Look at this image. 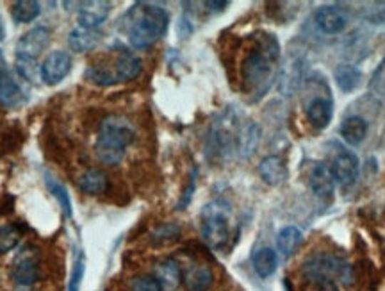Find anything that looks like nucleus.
Masks as SVG:
<instances>
[{"label":"nucleus","mask_w":385,"mask_h":291,"mask_svg":"<svg viewBox=\"0 0 385 291\" xmlns=\"http://www.w3.org/2000/svg\"><path fill=\"white\" fill-rule=\"evenodd\" d=\"M302 241V230L294 225H285L284 229H280V233L277 234V247L284 257H291V255L298 250Z\"/></svg>","instance_id":"nucleus-22"},{"label":"nucleus","mask_w":385,"mask_h":291,"mask_svg":"<svg viewBox=\"0 0 385 291\" xmlns=\"http://www.w3.org/2000/svg\"><path fill=\"white\" fill-rule=\"evenodd\" d=\"M182 282L188 291H207L212 284V270L205 265H195L182 273Z\"/></svg>","instance_id":"nucleus-16"},{"label":"nucleus","mask_w":385,"mask_h":291,"mask_svg":"<svg viewBox=\"0 0 385 291\" xmlns=\"http://www.w3.org/2000/svg\"><path fill=\"white\" fill-rule=\"evenodd\" d=\"M334 79L344 93H351L353 90L359 88L362 73H360L359 68H355V66L351 65H339L334 72Z\"/></svg>","instance_id":"nucleus-26"},{"label":"nucleus","mask_w":385,"mask_h":291,"mask_svg":"<svg viewBox=\"0 0 385 291\" xmlns=\"http://www.w3.org/2000/svg\"><path fill=\"white\" fill-rule=\"evenodd\" d=\"M341 136L342 140L348 145H360L364 141V138L367 136V122L360 116H349L342 122L341 126Z\"/></svg>","instance_id":"nucleus-21"},{"label":"nucleus","mask_w":385,"mask_h":291,"mask_svg":"<svg viewBox=\"0 0 385 291\" xmlns=\"http://www.w3.org/2000/svg\"><path fill=\"white\" fill-rule=\"evenodd\" d=\"M192 190H195V172H192L191 180H189V188H188V190H185L184 198H182V200L178 202V209H184V208H185V204H189V200H191Z\"/></svg>","instance_id":"nucleus-36"},{"label":"nucleus","mask_w":385,"mask_h":291,"mask_svg":"<svg viewBox=\"0 0 385 291\" xmlns=\"http://www.w3.org/2000/svg\"><path fill=\"white\" fill-rule=\"evenodd\" d=\"M228 215L230 208L225 202L217 200L207 204L202 213V236L212 248H221L227 245L230 238V227H228Z\"/></svg>","instance_id":"nucleus-5"},{"label":"nucleus","mask_w":385,"mask_h":291,"mask_svg":"<svg viewBox=\"0 0 385 291\" xmlns=\"http://www.w3.org/2000/svg\"><path fill=\"white\" fill-rule=\"evenodd\" d=\"M232 150V136L230 131L221 126H214L209 133L207 140V154L214 158H227L228 152Z\"/></svg>","instance_id":"nucleus-18"},{"label":"nucleus","mask_w":385,"mask_h":291,"mask_svg":"<svg viewBox=\"0 0 385 291\" xmlns=\"http://www.w3.org/2000/svg\"><path fill=\"white\" fill-rule=\"evenodd\" d=\"M78 186L88 195H100L109 186V179L100 168H88L78 179Z\"/></svg>","instance_id":"nucleus-23"},{"label":"nucleus","mask_w":385,"mask_h":291,"mask_svg":"<svg viewBox=\"0 0 385 291\" xmlns=\"http://www.w3.org/2000/svg\"><path fill=\"white\" fill-rule=\"evenodd\" d=\"M21 230L16 225L0 227V254H7L20 243Z\"/></svg>","instance_id":"nucleus-31"},{"label":"nucleus","mask_w":385,"mask_h":291,"mask_svg":"<svg viewBox=\"0 0 385 291\" xmlns=\"http://www.w3.org/2000/svg\"><path fill=\"white\" fill-rule=\"evenodd\" d=\"M21 102V90L11 76L0 84V104L4 106H16Z\"/></svg>","instance_id":"nucleus-30"},{"label":"nucleus","mask_w":385,"mask_h":291,"mask_svg":"<svg viewBox=\"0 0 385 291\" xmlns=\"http://www.w3.org/2000/svg\"><path fill=\"white\" fill-rule=\"evenodd\" d=\"M257 41L259 47L253 48L242 61L241 77L248 90L259 91L262 95L273 77V63L278 58V44L270 34H260Z\"/></svg>","instance_id":"nucleus-2"},{"label":"nucleus","mask_w":385,"mask_h":291,"mask_svg":"<svg viewBox=\"0 0 385 291\" xmlns=\"http://www.w3.org/2000/svg\"><path fill=\"white\" fill-rule=\"evenodd\" d=\"M330 170L335 183L344 188L351 186L359 179V158L353 152H341L332 161Z\"/></svg>","instance_id":"nucleus-10"},{"label":"nucleus","mask_w":385,"mask_h":291,"mask_svg":"<svg viewBox=\"0 0 385 291\" xmlns=\"http://www.w3.org/2000/svg\"><path fill=\"white\" fill-rule=\"evenodd\" d=\"M205 6L209 9H212V11H221V9L227 8L228 2H205Z\"/></svg>","instance_id":"nucleus-39"},{"label":"nucleus","mask_w":385,"mask_h":291,"mask_svg":"<svg viewBox=\"0 0 385 291\" xmlns=\"http://www.w3.org/2000/svg\"><path fill=\"white\" fill-rule=\"evenodd\" d=\"M317 291H339V287L334 280H321L317 282Z\"/></svg>","instance_id":"nucleus-37"},{"label":"nucleus","mask_w":385,"mask_h":291,"mask_svg":"<svg viewBox=\"0 0 385 291\" xmlns=\"http://www.w3.org/2000/svg\"><path fill=\"white\" fill-rule=\"evenodd\" d=\"M141 68L143 63L138 56H134L132 52H121L114 63V77H116L118 83L132 81L141 73Z\"/></svg>","instance_id":"nucleus-17"},{"label":"nucleus","mask_w":385,"mask_h":291,"mask_svg":"<svg viewBox=\"0 0 385 291\" xmlns=\"http://www.w3.org/2000/svg\"><path fill=\"white\" fill-rule=\"evenodd\" d=\"M277 252L270 247L259 248V250L253 254V268H255L257 275L262 277V279H267V277L273 275L274 270H277Z\"/></svg>","instance_id":"nucleus-25"},{"label":"nucleus","mask_w":385,"mask_h":291,"mask_svg":"<svg viewBox=\"0 0 385 291\" xmlns=\"http://www.w3.org/2000/svg\"><path fill=\"white\" fill-rule=\"evenodd\" d=\"M303 277L312 282H321V280H335L339 279L344 284L353 282V268L349 262L337 255L330 254H314L305 261L302 268Z\"/></svg>","instance_id":"nucleus-4"},{"label":"nucleus","mask_w":385,"mask_h":291,"mask_svg":"<svg viewBox=\"0 0 385 291\" xmlns=\"http://www.w3.org/2000/svg\"><path fill=\"white\" fill-rule=\"evenodd\" d=\"M11 277L16 284L21 286H31L38 280L39 277V265H38V255L34 250H24L13 262L11 268Z\"/></svg>","instance_id":"nucleus-8"},{"label":"nucleus","mask_w":385,"mask_h":291,"mask_svg":"<svg viewBox=\"0 0 385 291\" xmlns=\"http://www.w3.org/2000/svg\"><path fill=\"white\" fill-rule=\"evenodd\" d=\"M366 19L373 24L385 22V2H373L371 8L367 9Z\"/></svg>","instance_id":"nucleus-35"},{"label":"nucleus","mask_w":385,"mask_h":291,"mask_svg":"<svg viewBox=\"0 0 385 291\" xmlns=\"http://www.w3.org/2000/svg\"><path fill=\"white\" fill-rule=\"evenodd\" d=\"M84 270H86L84 254H82V252H78L77 257H75L70 280H68V291H81L82 279H84Z\"/></svg>","instance_id":"nucleus-33"},{"label":"nucleus","mask_w":385,"mask_h":291,"mask_svg":"<svg viewBox=\"0 0 385 291\" xmlns=\"http://www.w3.org/2000/svg\"><path fill=\"white\" fill-rule=\"evenodd\" d=\"M132 291H163L159 280L153 275H138L130 282Z\"/></svg>","instance_id":"nucleus-34"},{"label":"nucleus","mask_w":385,"mask_h":291,"mask_svg":"<svg viewBox=\"0 0 385 291\" xmlns=\"http://www.w3.org/2000/svg\"><path fill=\"white\" fill-rule=\"evenodd\" d=\"M307 118L316 129H324L332 120V104L327 98H312L307 106Z\"/></svg>","instance_id":"nucleus-20"},{"label":"nucleus","mask_w":385,"mask_h":291,"mask_svg":"<svg viewBox=\"0 0 385 291\" xmlns=\"http://www.w3.org/2000/svg\"><path fill=\"white\" fill-rule=\"evenodd\" d=\"M71 72V56L66 51L50 52L41 63V81L48 86L59 84Z\"/></svg>","instance_id":"nucleus-6"},{"label":"nucleus","mask_w":385,"mask_h":291,"mask_svg":"<svg viewBox=\"0 0 385 291\" xmlns=\"http://www.w3.org/2000/svg\"><path fill=\"white\" fill-rule=\"evenodd\" d=\"M9 13L16 24H29L41 15V4L36 0H16L11 4Z\"/></svg>","instance_id":"nucleus-24"},{"label":"nucleus","mask_w":385,"mask_h":291,"mask_svg":"<svg viewBox=\"0 0 385 291\" xmlns=\"http://www.w3.org/2000/svg\"><path fill=\"white\" fill-rule=\"evenodd\" d=\"M180 238V227L177 223H160L150 233V241L153 245H170Z\"/></svg>","instance_id":"nucleus-27"},{"label":"nucleus","mask_w":385,"mask_h":291,"mask_svg":"<svg viewBox=\"0 0 385 291\" xmlns=\"http://www.w3.org/2000/svg\"><path fill=\"white\" fill-rule=\"evenodd\" d=\"M260 141V127L257 126L252 120H246L242 122V126L239 127L237 136H235V150L241 159H250L255 154L257 147H259Z\"/></svg>","instance_id":"nucleus-12"},{"label":"nucleus","mask_w":385,"mask_h":291,"mask_svg":"<svg viewBox=\"0 0 385 291\" xmlns=\"http://www.w3.org/2000/svg\"><path fill=\"white\" fill-rule=\"evenodd\" d=\"M46 188H48L50 193H52L53 197L57 198V202H59L64 216H68V218H70V216L73 215V209H71V200H70V195H68L66 188H64L61 183H57L56 179H52L50 175H46Z\"/></svg>","instance_id":"nucleus-28"},{"label":"nucleus","mask_w":385,"mask_h":291,"mask_svg":"<svg viewBox=\"0 0 385 291\" xmlns=\"http://www.w3.org/2000/svg\"><path fill=\"white\" fill-rule=\"evenodd\" d=\"M16 70L25 81H29V83H32V84L39 83V77H41V66H38L36 59L16 56Z\"/></svg>","instance_id":"nucleus-29"},{"label":"nucleus","mask_w":385,"mask_h":291,"mask_svg":"<svg viewBox=\"0 0 385 291\" xmlns=\"http://www.w3.org/2000/svg\"><path fill=\"white\" fill-rule=\"evenodd\" d=\"M9 77V72H7V65H6V59H4L2 51H0V84L4 83V81Z\"/></svg>","instance_id":"nucleus-38"},{"label":"nucleus","mask_w":385,"mask_h":291,"mask_svg":"<svg viewBox=\"0 0 385 291\" xmlns=\"http://www.w3.org/2000/svg\"><path fill=\"white\" fill-rule=\"evenodd\" d=\"M259 173L264 183L270 186H278L287 179V166H285L284 159L278 155H267L260 161Z\"/></svg>","instance_id":"nucleus-14"},{"label":"nucleus","mask_w":385,"mask_h":291,"mask_svg":"<svg viewBox=\"0 0 385 291\" xmlns=\"http://www.w3.org/2000/svg\"><path fill=\"white\" fill-rule=\"evenodd\" d=\"M316 26L324 34H341L348 26V15L339 6H321L316 11Z\"/></svg>","instance_id":"nucleus-11"},{"label":"nucleus","mask_w":385,"mask_h":291,"mask_svg":"<svg viewBox=\"0 0 385 291\" xmlns=\"http://www.w3.org/2000/svg\"><path fill=\"white\" fill-rule=\"evenodd\" d=\"M113 4L106 2V0H89V2H82L78 8L77 20L78 26L86 27V29H96L102 26L111 15Z\"/></svg>","instance_id":"nucleus-9"},{"label":"nucleus","mask_w":385,"mask_h":291,"mask_svg":"<svg viewBox=\"0 0 385 291\" xmlns=\"http://www.w3.org/2000/svg\"><path fill=\"white\" fill-rule=\"evenodd\" d=\"M155 277L163 290H175L182 282V270L173 259H164L155 266Z\"/></svg>","instance_id":"nucleus-19"},{"label":"nucleus","mask_w":385,"mask_h":291,"mask_svg":"<svg viewBox=\"0 0 385 291\" xmlns=\"http://www.w3.org/2000/svg\"><path fill=\"white\" fill-rule=\"evenodd\" d=\"M127 36L132 47L146 48L152 47L168 29L170 16L159 6L141 4L130 13Z\"/></svg>","instance_id":"nucleus-3"},{"label":"nucleus","mask_w":385,"mask_h":291,"mask_svg":"<svg viewBox=\"0 0 385 291\" xmlns=\"http://www.w3.org/2000/svg\"><path fill=\"white\" fill-rule=\"evenodd\" d=\"M86 77H88L89 81H93V83L100 84V86H111V84H116V77H114V73H111L109 70L103 68V66H89L88 72H86Z\"/></svg>","instance_id":"nucleus-32"},{"label":"nucleus","mask_w":385,"mask_h":291,"mask_svg":"<svg viewBox=\"0 0 385 291\" xmlns=\"http://www.w3.org/2000/svg\"><path fill=\"white\" fill-rule=\"evenodd\" d=\"M50 38H52V31H50L48 27L39 26L27 31V33L18 40L16 56L36 59L46 47H48Z\"/></svg>","instance_id":"nucleus-7"},{"label":"nucleus","mask_w":385,"mask_h":291,"mask_svg":"<svg viewBox=\"0 0 385 291\" xmlns=\"http://www.w3.org/2000/svg\"><path fill=\"white\" fill-rule=\"evenodd\" d=\"M134 127L123 116H107L100 122L95 141V155L102 165H118L125 150L134 141Z\"/></svg>","instance_id":"nucleus-1"},{"label":"nucleus","mask_w":385,"mask_h":291,"mask_svg":"<svg viewBox=\"0 0 385 291\" xmlns=\"http://www.w3.org/2000/svg\"><path fill=\"white\" fill-rule=\"evenodd\" d=\"M102 40V33L98 29H86V27H75L68 34V45L73 52H88L95 48Z\"/></svg>","instance_id":"nucleus-15"},{"label":"nucleus","mask_w":385,"mask_h":291,"mask_svg":"<svg viewBox=\"0 0 385 291\" xmlns=\"http://www.w3.org/2000/svg\"><path fill=\"white\" fill-rule=\"evenodd\" d=\"M309 184L314 195L319 198H330L335 190V179L332 175L330 166L324 163H317L312 166L309 173Z\"/></svg>","instance_id":"nucleus-13"}]
</instances>
